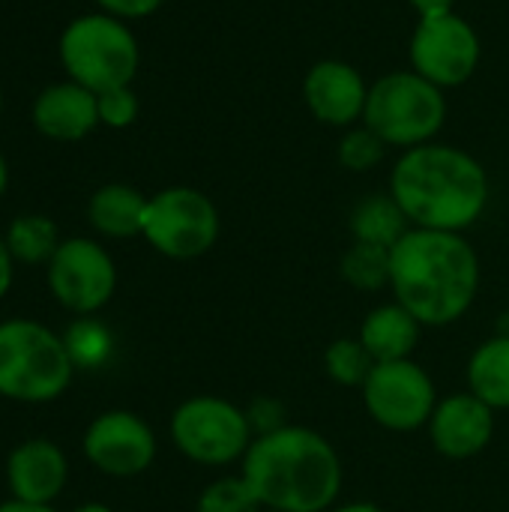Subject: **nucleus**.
I'll list each match as a JSON object with an SVG mask.
<instances>
[{
    "mask_svg": "<svg viewBox=\"0 0 509 512\" xmlns=\"http://www.w3.org/2000/svg\"><path fill=\"white\" fill-rule=\"evenodd\" d=\"M390 285L396 303L420 324L447 327L471 309L480 288V261L456 231L411 228L390 249Z\"/></svg>",
    "mask_w": 509,
    "mask_h": 512,
    "instance_id": "nucleus-1",
    "label": "nucleus"
},
{
    "mask_svg": "<svg viewBox=\"0 0 509 512\" xmlns=\"http://www.w3.org/2000/svg\"><path fill=\"white\" fill-rule=\"evenodd\" d=\"M390 195L417 228L462 234L486 210L489 177L471 153L429 141L396 162Z\"/></svg>",
    "mask_w": 509,
    "mask_h": 512,
    "instance_id": "nucleus-2",
    "label": "nucleus"
},
{
    "mask_svg": "<svg viewBox=\"0 0 509 512\" xmlns=\"http://www.w3.org/2000/svg\"><path fill=\"white\" fill-rule=\"evenodd\" d=\"M243 480L273 512H324L342 489V465L330 441L303 426L264 432L243 456Z\"/></svg>",
    "mask_w": 509,
    "mask_h": 512,
    "instance_id": "nucleus-3",
    "label": "nucleus"
},
{
    "mask_svg": "<svg viewBox=\"0 0 509 512\" xmlns=\"http://www.w3.org/2000/svg\"><path fill=\"white\" fill-rule=\"evenodd\" d=\"M75 372L66 342L48 327L12 318L0 324V396L15 402H51L63 396Z\"/></svg>",
    "mask_w": 509,
    "mask_h": 512,
    "instance_id": "nucleus-4",
    "label": "nucleus"
},
{
    "mask_svg": "<svg viewBox=\"0 0 509 512\" xmlns=\"http://www.w3.org/2000/svg\"><path fill=\"white\" fill-rule=\"evenodd\" d=\"M447 120V99L438 84L408 72H390L369 87L363 123L393 147L429 144Z\"/></svg>",
    "mask_w": 509,
    "mask_h": 512,
    "instance_id": "nucleus-5",
    "label": "nucleus"
},
{
    "mask_svg": "<svg viewBox=\"0 0 509 512\" xmlns=\"http://www.w3.org/2000/svg\"><path fill=\"white\" fill-rule=\"evenodd\" d=\"M63 63L75 84L99 93L129 87L138 69V45L126 24L111 15H87L66 27L60 42Z\"/></svg>",
    "mask_w": 509,
    "mask_h": 512,
    "instance_id": "nucleus-6",
    "label": "nucleus"
},
{
    "mask_svg": "<svg viewBox=\"0 0 509 512\" xmlns=\"http://www.w3.org/2000/svg\"><path fill=\"white\" fill-rule=\"evenodd\" d=\"M141 234L156 252L189 261L213 249L219 237V210L204 192L174 186L147 201Z\"/></svg>",
    "mask_w": 509,
    "mask_h": 512,
    "instance_id": "nucleus-7",
    "label": "nucleus"
},
{
    "mask_svg": "<svg viewBox=\"0 0 509 512\" xmlns=\"http://www.w3.org/2000/svg\"><path fill=\"white\" fill-rule=\"evenodd\" d=\"M171 438L177 450L198 465H228L252 447V426L237 405L198 396L174 411Z\"/></svg>",
    "mask_w": 509,
    "mask_h": 512,
    "instance_id": "nucleus-8",
    "label": "nucleus"
},
{
    "mask_svg": "<svg viewBox=\"0 0 509 512\" xmlns=\"http://www.w3.org/2000/svg\"><path fill=\"white\" fill-rule=\"evenodd\" d=\"M408 51L414 72L444 90L465 84L477 72L483 45L477 30L462 15L447 12L435 18H420Z\"/></svg>",
    "mask_w": 509,
    "mask_h": 512,
    "instance_id": "nucleus-9",
    "label": "nucleus"
},
{
    "mask_svg": "<svg viewBox=\"0 0 509 512\" xmlns=\"http://www.w3.org/2000/svg\"><path fill=\"white\" fill-rule=\"evenodd\" d=\"M363 402L375 423L393 432H411L426 426L438 408L435 384L414 360L375 363L372 375L363 384Z\"/></svg>",
    "mask_w": 509,
    "mask_h": 512,
    "instance_id": "nucleus-10",
    "label": "nucleus"
},
{
    "mask_svg": "<svg viewBox=\"0 0 509 512\" xmlns=\"http://www.w3.org/2000/svg\"><path fill=\"white\" fill-rule=\"evenodd\" d=\"M48 285L60 306L75 315H90L111 300L117 270L99 243L75 237L60 243L48 261Z\"/></svg>",
    "mask_w": 509,
    "mask_h": 512,
    "instance_id": "nucleus-11",
    "label": "nucleus"
},
{
    "mask_svg": "<svg viewBox=\"0 0 509 512\" xmlns=\"http://www.w3.org/2000/svg\"><path fill=\"white\" fill-rule=\"evenodd\" d=\"M84 456L111 477H135L156 459V438L150 426L129 411H108L96 417L84 435Z\"/></svg>",
    "mask_w": 509,
    "mask_h": 512,
    "instance_id": "nucleus-12",
    "label": "nucleus"
},
{
    "mask_svg": "<svg viewBox=\"0 0 509 512\" xmlns=\"http://www.w3.org/2000/svg\"><path fill=\"white\" fill-rule=\"evenodd\" d=\"M303 99L315 120L327 126H354L363 120L369 84L345 60H318L303 78Z\"/></svg>",
    "mask_w": 509,
    "mask_h": 512,
    "instance_id": "nucleus-13",
    "label": "nucleus"
},
{
    "mask_svg": "<svg viewBox=\"0 0 509 512\" xmlns=\"http://www.w3.org/2000/svg\"><path fill=\"white\" fill-rule=\"evenodd\" d=\"M429 429L438 453H444L447 459H471L492 441L495 417L483 399H477L474 393H459L438 402Z\"/></svg>",
    "mask_w": 509,
    "mask_h": 512,
    "instance_id": "nucleus-14",
    "label": "nucleus"
},
{
    "mask_svg": "<svg viewBox=\"0 0 509 512\" xmlns=\"http://www.w3.org/2000/svg\"><path fill=\"white\" fill-rule=\"evenodd\" d=\"M69 465L57 444L45 438L24 441L12 450L6 462V480L12 489V498L30 501V504H51L60 489L66 486Z\"/></svg>",
    "mask_w": 509,
    "mask_h": 512,
    "instance_id": "nucleus-15",
    "label": "nucleus"
},
{
    "mask_svg": "<svg viewBox=\"0 0 509 512\" xmlns=\"http://www.w3.org/2000/svg\"><path fill=\"white\" fill-rule=\"evenodd\" d=\"M33 120L45 135L75 141L99 123V99L81 84H57L39 96Z\"/></svg>",
    "mask_w": 509,
    "mask_h": 512,
    "instance_id": "nucleus-16",
    "label": "nucleus"
},
{
    "mask_svg": "<svg viewBox=\"0 0 509 512\" xmlns=\"http://www.w3.org/2000/svg\"><path fill=\"white\" fill-rule=\"evenodd\" d=\"M417 339H420V321L399 303L378 306L375 312H369L360 330V342L375 363L411 360Z\"/></svg>",
    "mask_w": 509,
    "mask_h": 512,
    "instance_id": "nucleus-17",
    "label": "nucleus"
},
{
    "mask_svg": "<svg viewBox=\"0 0 509 512\" xmlns=\"http://www.w3.org/2000/svg\"><path fill=\"white\" fill-rule=\"evenodd\" d=\"M147 201L138 189L132 186H102L93 198H90V222L96 231L108 234V237H135L144 231V213H147Z\"/></svg>",
    "mask_w": 509,
    "mask_h": 512,
    "instance_id": "nucleus-18",
    "label": "nucleus"
},
{
    "mask_svg": "<svg viewBox=\"0 0 509 512\" xmlns=\"http://www.w3.org/2000/svg\"><path fill=\"white\" fill-rule=\"evenodd\" d=\"M468 384L492 411L509 408V336H495L480 345L468 366Z\"/></svg>",
    "mask_w": 509,
    "mask_h": 512,
    "instance_id": "nucleus-19",
    "label": "nucleus"
},
{
    "mask_svg": "<svg viewBox=\"0 0 509 512\" xmlns=\"http://www.w3.org/2000/svg\"><path fill=\"white\" fill-rule=\"evenodd\" d=\"M351 231L357 243H375V246L393 249L411 228H408L405 210L399 207L393 195H372L354 207Z\"/></svg>",
    "mask_w": 509,
    "mask_h": 512,
    "instance_id": "nucleus-20",
    "label": "nucleus"
},
{
    "mask_svg": "<svg viewBox=\"0 0 509 512\" xmlns=\"http://www.w3.org/2000/svg\"><path fill=\"white\" fill-rule=\"evenodd\" d=\"M6 246H9L15 261L39 264V261H51L60 243H57V228H54L51 219H45V216H21V219H15L9 225Z\"/></svg>",
    "mask_w": 509,
    "mask_h": 512,
    "instance_id": "nucleus-21",
    "label": "nucleus"
},
{
    "mask_svg": "<svg viewBox=\"0 0 509 512\" xmlns=\"http://www.w3.org/2000/svg\"><path fill=\"white\" fill-rule=\"evenodd\" d=\"M342 276L360 291H378L390 282V249L354 243L342 258Z\"/></svg>",
    "mask_w": 509,
    "mask_h": 512,
    "instance_id": "nucleus-22",
    "label": "nucleus"
},
{
    "mask_svg": "<svg viewBox=\"0 0 509 512\" xmlns=\"http://www.w3.org/2000/svg\"><path fill=\"white\" fill-rule=\"evenodd\" d=\"M327 375L342 384V387H363L366 378L372 375L375 369V360L372 354L363 348V342H354V339H339L327 348Z\"/></svg>",
    "mask_w": 509,
    "mask_h": 512,
    "instance_id": "nucleus-23",
    "label": "nucleus"
},
{
    "mask_svg": "<svg viewBox=\"0 0 509 512\" xmlns=\"http://www.w3.org/2000/svg\"><path fill=\"white\" fill-rule=\"evenodd\" d=\"M261 507L264 504L243 477H222L198 498V512H261Z\"/></svg>",
    "mask_w": 509,
    "mask_h": 512,
    "instance_id": "nucleus-24",
    "label": "nucleus"
},
{
    "mask_svg": "<svg viewBox=\"0 0 509 512\" xmlns=\"http://www.w3.org/2000/svg\"><path fill=\"white\" fill-rule=\"evenodd\" d=\"M63 342H66V351H69L72 363L84 366V369H96L111 354V336H108V330L99 321H78V324H72Z\"/></svg>",
    "mask_w": 509,
    "mask_h": 512,
    "instance_id": "nucleus-25",
    "label": "nucleus"
},
{
    "mask_svg": "<svg viewBox=\"0 0 509 512\" xmlns=\"http://www.w3.org/2000/svg\"><path fill=\"white\" fill-rule=\"evenodd\" d=\"M384 150H387V141L378 132H372L366 123L351 126L339 141V162L348 171H369L384 159Z\"/></svg>",
    "mask_w": 509,
    "mask_h": 512,
    "instance_id": "nucleus-26",
    "label": "nucleus"
},
{
    "mask_svg": "<svg viewBox=\"0 0 509 512\" xmlns=\"http://www.w3.org/2000/svg\"><path fill=\"white\" fill-rule=\"evenodd\" d=\"M99 120L108 126H129L138 114V99L129 87H114L108 93H99Z\"/></svg>",
    "mask_w": 509,
    "mask_h": 512,
    "instance_id": "nucleus-27",
    "label": "nucleus"
},
{
    "mask_svg": "<svg viewBox=\"0 0 509 512\" xmlns=\"http://www.w3.org/2000/svg\"><path fill=\"white\" fill-rule=\"evenodd\" d=\"M108 12L114 15H123V18H141V15H150L153 9L162 6V0H99Z\"/></svg>",
    "mask_w": 509,
    "mask_h": 512,
    "instance_id": "nucleus-28",
    "label": "nucleus"
},
{
    "mask_svg": "<svg viewBox=\"0 0 509 512\" xmlns=\"http://www.w3.org/2000/svg\"><path fill=\"white\" fill-rule=\"evenodd\" d=\"M408 3L417 9L420 18H435V15L453 12V3H456V0H408Z\"/></svg>",
    "mask_w": 509,
    "mask_h": 512,
    "instance_id": "nucleus-29",
    "label": "nucleus"
},
{
    "mask_svg": "<svg viewBox=\"0 0 509 512\" xmlns=\"http://www.w3.org/2000/svg\"><path fill=\"white\" fill-rule=\"evenodd\" d=\"M9 285H12V252L6 240H0V297L9 291Z\"/></svg>",
    "mask_w": 509,
    "mask_h": 512,
    "instance_id": "nucleus-30",
    "label": "nucleus"
},
{
    "mask_svg": "<svg viewBox=\"0 0 509 512\" xmlns=\"http://www.w3.org/2000/svg\"><path fill=\"white\" fill-rule=\"evenodd\" d=\"M0 512H54V510H51V504H30V501H18V498H12V501L0 504Z\"/></svg>",
    "mask_w": 509,
    "mask_h": 512,
    "instance_id": "nucleus-31",
    "label": "nucleus"
},
{
    "mask_svg": "<svg viewBox=\"0 0 509 512\" xmlns=\"http://www.w3.org/2000/svg\"><path fill=\"white\" fill-rule=\"evenodd\" d=\"M336 512H384L381 507H375V504H348V507H339Z\"/></svg>",
    "mask_w": 509,
    "mask_h": 512,
    "instance_id": "nucleus-32",
    "label": "nucleus"
},
{
    "mask_svg": "<svg viewBox=\"0 0 509 512\" xmlns=\"http://www.w3.org/2000/svg\"><path fill=\"white\" fill-rule=\"evenodd\" d=\"M75 512H111L105 504H87V507H78Z\"/></svg>",
    "mask_w": 509,
    "mask_h": 512,
    "instance_id": "nucleus-33",
    "label": "nucleus"
},
{
    "mask_svg": "<svg viewBox=\"0 0 509 512\" xmlns=\"http://www.w3.org/2000/svg\"><path fill=\"white\" fill-rule=\"evenodd\" d=\"M6 189V165H3V156H0V192Z\"/></svg>",
    "mask_w": 509,
    "mask_h": 512,
    "instance_id": "nucleus-34",
    "label": "nucleus"
},
{
    "mask_svg": "<svg viewBox=\"0 0 509 512\" xmlns=\"http://www.w3.org/2000/svg\"><path fill=\"white\" fill-rule=\"evenodd\" d=\"M270 512H273V510H270Z\"/></svg>",
    "mask_w": 509,
    "mask_h": 512,
    "instance_id": "nucleus-35",
    "label": "nucleus"
}]
</instances>
